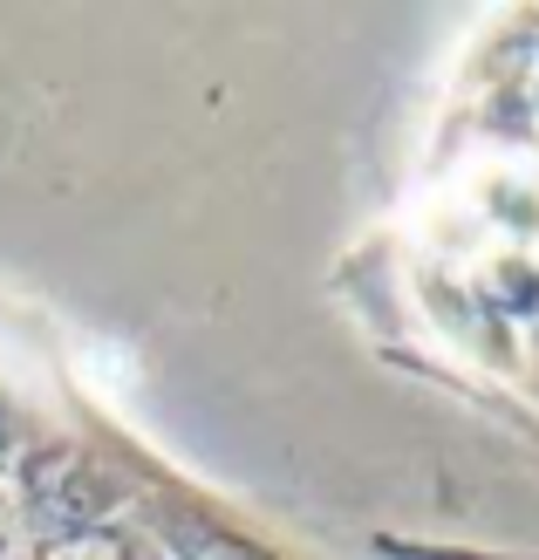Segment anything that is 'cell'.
<instances>
[{
    "instance_id": "obj_2",
    "label": "cell",
    "mask_w": 539,
    "mask_h": 560,
    "mask_svg": "<svg viewBox=\"0 0 539 560\" xmlns=\"http://www.w3.org/2000/svg\"><path fill=\"white\" fill-rule=\"evenodd\" d=\"M164 547H172V560H273L267 547H253L246 534H225V526L191 520V513H178L172 526H164Z\"/></svg>"
},
{
    "instance_id": "obj_5",
    "label": "cell",
    "mask_w": 539,
    "mask_h": 560,
    "mask_svg": "<svg viewBox=\"0 0 539 560\" xmlns=\"http://www.w3.org/2000/svg\"><path fill=\"white\" fill-rule=\"evenodd\" d=\"M0 452H8V410H0Z\"/></svg>"
},
{
    "instance_id": "obj_3",
    "label": "cell",
    "mask_w": 539,
    "mask_h": 560,
    "mask_svg": "<svg viewBox=\"0 0 539 560\" xmlns=\"http://www.w3.org/2000/svg\"><path fill=\"white\" fill-rule=\"evenodd\" d=\"M35 560H137V547L124 540V534H75V540H48Z\"/></svg>"
},
{
    "instance_id": "obj_1",
    "label": "cell",
    "mask_w": 539,
    "mask_h": 560,
    "mask_svg": "<svg viewBox=\"0 0 539 560\" xmlns=\"http://www.w3.org/2000/svg\"><path fill=\"white\" fill-rule=\"evenodd\" d=\"M124 499H130V486L109 465H96L90 452H75V444H48V452L21 465V506L48 540L103 534L124 513Z\"/></svg>"
},
{
    "instance_id": "obj_4",
    "label": "cell",
    "mask_w": 539,
    "mask_h": 560,
    "mask_svg": "<svg viewBox=\"0 0 539 560\" xmlns=\"http://www.w3.org/2000/svg\"><path fill=\"white\" fill-rule=\"evenodd\" d=\"M0 560H35V547L14 540V534H0Z\"/></svg>"
}]
</instances>
